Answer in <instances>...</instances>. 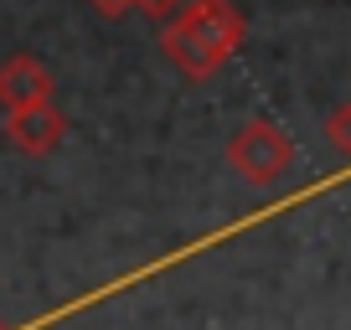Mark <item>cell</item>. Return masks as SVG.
<instances>
[{
	"label": "cell",
	"instance_id": "6da1fadb",
	"mask_svg": "<svg viewBox=\"0 0 351 330\" xmlns=\"http://www.w3.org/2000/svg\"><path fill=\"white\" fill-rule=\"evenodd\" d=\"M248 36V21L232 0H186V11L160 26V47L186 77H212L232 62V52Z\"/></svg>",
	"mask_w": 351,
	"mask_h": 330
},
{
	"label": "cell",
	"instance_id": "277c9868",
	"mask_svg": "<svg viewBox=\"0 0 351 330\" xmlns=\"http://www.w3.org/2000/svg\"><path fill=\"white\" fill-rule=\"evenodd\" d=\"M5 134L21 155H52L57 144L67 140V114L52 109V103H36V109H21V114H5Z\"/></svg>",
	"mask_w": 351,
	"mask_h": 330
},
{
	"label": "cell",
	"instance_id": "3957f363",
	"mask_svg": "<svg viewBox=\"0 0 351 330\" xmlns=\"http://www.w3.org/2000/svg\"><path fill=\"white\" fill-rule=\"evenodd\" d=\"M52 67L36 62L32 52H16L0 62V109L5 114H21V109H36V103H52Z\"/></svg>",
	"mask_w": 351,
	"mask_h": 330
},
{
	"label": "cell",
	"instance_id": "7a4b0ae2",
	"mask_svg": "<svg viewBox=\"0 0 351 330\" xmlns=\"http://www.w3.org/2000/svg\"><path fill=\"white\" fill-rule=\"evenodd\" d=\"M228 165L248 186H274V181L289 176V165H295V140H289L274 119H248V124H238L232 140H228Z\"/></svg>",
	"mask_w": 351,
	"mask_h": 330
},
{
	"label": "cell",
	"instance_id": "52a82bcc",
	"mask_svg": "<svg viewBox=\"0 0 351 330\" xmlns=\"http://www.w3.org/2000/svg\"><path fill=\"white\" fill-rule=\"evenodd\" d=\"M93 11L104 16V21H119V16H130V11H140V0H88Z\"/></svg>",
	"mask_w": 351,
	"mask_h": 330
},
{
	"label": "cell",
	"instance_id": "5b68a950",
	"mask_svg": "<svg viewBox=\"0 0 351 330\" xmlns=\"http://www.w3.org/2000/svg\"><path fill=\"white\" fill-rule=\"evenodd\" d=\"M326 140H330V144H336V150L351 160V99H341L336 109L326 114Z\"/></svg>",
	"mask_w": 351,
	"mask_h": 330
},
{
	"label": "cell",
	"instance_id": "8992f818",
	"mask_svg": "<svg viewBox=\"0 0 351 330\" xmlns=\"http://www.w3.org/2000/svg\"><path fill=\"white\" fill-rule=\"evenodd\" d=\"M140 11L150 16L155 26H165V21H176V16L186 11V0H140Z\"/></svg>",
	"mask_w": 351,
	"mask_h": 330
}]
</instances>
